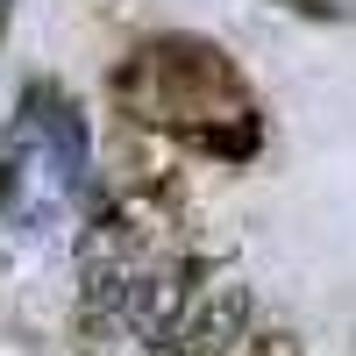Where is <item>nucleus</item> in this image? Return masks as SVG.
<instances>
[{
  "instance_id": "1",
  "label": "nucleus",
  "mask_w": 356,
  "mask_h": 356,
  "mask_svg": "<svg viewBox=\"0 0 356 356\" xmlns=\"http://www.w3.org/2000/svg\"><path fill=\"white\" fill-rule=\"evenodd\" d=\"M114 107H122L129 122L186 136L200 122L257 107V93H250L243 65H235L221 43H207V36H150V43H136L122 65H114Z\"/></svg>"
},
{
  "instance_id": "2",
  "label": "nucleus",
  "mask_w": 356,
  "mask_h": 356,
  "mask_svg": "<svg viewBox=\"0 0 356 356\" xmlns=\"http://www.w3.org/2000/svg\"><path fill=\"white\" fill-rule=\"evenodd\" d=\"M200 285H207V257H171V264H157V271H143L136 292H129L122 335H143V349L164 356L171 335H178V321H186V307L200 300Z\"/></svg>"
},
{
  "instance_id": "3",
  "label": "nucleus",
  "mask_w": 356,
  "mask_h": 356,
  "mask_svg": "<svg viewBox=\"0 0 356 356\" xmlns=\"http://www.w3.org/2000/svg\"><path fill=\"white\" fill-rule=\"evenodd\" d=\"M250 314H257L250 285H243V278H214V285L186 307V321H178V335H171L164 356H235L243 335H250Z\"/></svg>"
},
{
  "instance_id": "4",
  "label": "nucleus",
  "mask_w": 356,
  "mask_h": 356,
  "mask_svg": "<svg viewBox=\"0 0 356 356\" xmlns=\"http://www.w3.org/2000/svg\"><path fill=\"white\" fill-rule=\"evenodd\" d=\"M178 150H200V157H221V164H250L264 150V122H257V107L243 114H221V122H200L178 136Z\"/></svg>"
},
{
  "instance_id": "5",
  "label": "nucleus",
  "mask_w": 356,
  "mask_h": 356,
  "mask_svg": "<svg viewBox=\"0 0 356 356\" xmlns=\"http://www.w3.org/2000/svg\"><path fill=\"white\" fill-rule=\"evenodd\" d=\"M22 107H29V122L50 136V150L65 157V164H79V157H86V122H79V107L57 93L50 79H36V86H29V100H22Z\"/></svg>"
},
{
  "instance_id": "6",
  "label": "nucleus",
  "mask_w": 356,
  "mask_h": 356,
  "mask_svg": "<svg viewBox=\"0 0 356 356\" xmlns=\"http://www.w3.org/2000/svg\"><path fill=\"white\" fill-rule=\"evenodd\" d=\"M235 356H300V342H292V335H285V328H264V335H257V342H250V335H243V349H235Z\"/></svg>"
},
{
  "instance_id": "7",
  "label": "nucleus",
  "mask_w": 356,
  "mask_h": 356,
  "mask_svg": "<svg viewBox=\"0 0 356 356\" xmlns=\"http://www.w3.org/2000/svg\"><path fill=\"white\" fill-rule=\"evenodd\" d=\"M271 8H292V15H314V22H342L356 0H271Z\"/></svg>"
},
{
  "instance_id": "8",
  "label": "nucleus",
  "mask_w": 356,
  "mask_h": 356,
  "mask_svg": "<svg viewBox=\"0 0 356 356\" xmlns=\"http://www.w3.org/2000/svg\"><path fill=\"white\" fill-rule=\"evenodd\" d=\"M15 193V136H0V200Z\"/></svg>"
},
{
  "instance_id": "9",
  "label": "nucleus",
  "mask_w": 356,
  "mask_h": 356,
  "mask_svg": "<svg viewBox=\"0 0 356 356\" xmlns=\"http://www.w3.org/2000/svg\"><path fill=\"white\" fill-rule=\"evenodd\" d=\"M0 36H8V0H0Z\"/></svg>"
}]
</instances>
